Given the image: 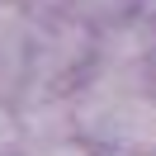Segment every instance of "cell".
<instances>
[{
    "instance_id": "obj_1",
    "label": "cell",
    "mask_w": 156,
    "mask_h": 156,
    "mask_svg": "<svg viewBox=\"0 0 156 156\" xmlns=\"http://www.w3.org/2000/svg\"><path fill=\"white\" fill-rule=\"evenodd\" d=\"M38 156H85V151H76V147H52V151H38Z\"/></svg>"
}]
</instances>
